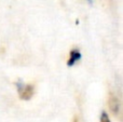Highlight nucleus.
Masks as SVG:
<instances>
[{"mask_svg": "<svg viewBox=\"0 0 123 122\" xmlns=\"http://www.w3.org/2000/svg\"><path fill=\"white\" fill-rule=\"evenodd\" d=\"M108 107L115 116H119L120 115V111H121V102L118 98L117 95L111 92L109 93V96H108Z\"/></svg>", "mask_w": 123, "mask_h": 122, "instance_id": "obj_2", "label": "nucleus"}, {"mask_svg": "<svg viewBox=\"0 0 123 122\" xmlns=\"http://www.w3.org/2000/svg\"><path fill=\"white\" fill-rule=\"evenodd\" d=\"M81 57H82V55H81L80 50L77 49V48L71 49L69 52V58H68V61H67V66L74 67L77 63L81 61Z\"/></svg>", "mask_w": 123, "mask_h": 122, "instance_id": "obj_3", "label": "nucleus"}, {"mask_svg": "<svg viewBox=\"0 0 123 122\" xmlns=\"http://www.w3.org/2000/svg\"><path fill=\"white\" fill-rule=\"evenodd\" d=\"M99 121L100 122H111L110 121V118H109V115L107 114L106 111H102V114H100Z\"/></svg>", "mask_w": 123, "mask_h": 122, "instance_id": "obj_4", "label": "nucleus"}, {"mask_svg": "<svg viewBox=\"0 0 123 122\" xmlns=\"http://www.w3.org/2000/svg\"><path fill=\"white\" fill-rule=\"evenodd\" d=\"M16 90L18 93V96L23 101H29L32 98L35 94V86L34 84H25L22 80L15 82Z\"/></svg>", "mask_w": 123, "mask_h": 122, "instance_id": "obj_1", "label": "nucleus"}]
</instances>
